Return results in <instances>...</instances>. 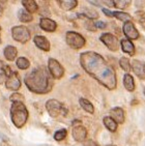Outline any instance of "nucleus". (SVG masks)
<instances>
[{"label": "nucleus", "mask_w": 145, "mask_h": 146, "mask_svg": "<svg viewBox=\"0 0 145 146\" xmlns=\"http://www.w3.org/2000/svg\"><path fill=\"white\" fill-rule=\"evenodd\" d=\"M80 63L83 70L103 86L109 90L116 88V73L102 55L93 51L84 52L80 55Z\"/></svg>", "instance_id": "nucleus-1"}, {"label": "nucleus", "mask_w": 145, "mask_h": 146, "mask_svg": "<svg viewBox=\"0 0 145 146\" xmlns=\"http://www.w3.org/2000/svg\"><path fill=\"white\" fill-rule=\"evenodd\" d=\"M26 86L31 92L37 94H45L50 92L53 88V78L44 66L33 68L25 76L24 79Z\"/></svg>", "instance_id": "nucleus-2"}, {"label": "nucleus", "mask_w": 145, "mask_h": 146, "mask_svg": "<svg viewBox=\"0 0 145 146\" xmlns=\"http://www.w3.org/2000/svg\"><path fill=\"white\" fill-rule=\"evenodd\" d=\"M28 110L23 103H13L11 107V118L15 127L21 129L28 119Z\"/></svg>", "instance_id": "nucleus-3"}, {"label": "nucleus", "mask_w": 145, "mask_h": 146, "mask_svg": "<svg viewBox=\"0 0 145 146\" xmlns=\"http://www.w3.org/2000/svg\"><path fill=\"white\" fill-rule=\"evenodd\" d=\"M46 109L51 117H58V116H65L67 114V108L58 102L57 100L51 98L46 103Z\"/></svg>", "instance_id": "nucleus-4"}, {"label": "nucleus", "mask_w": 145, "mask_h": 146, "mask_svg": "<svg viewBox=\"0 0 145 146\" xmlns=\"http://www.w3.org/2000/svg\"><path fill=\"white\" fill-rule=\"evenodd\" d=\"M65 40H67V44L70 46L71 48L72 49H81L85 45V38L82 36L81 34L78 33V32H75V31H67V35H65Z\"/></svg>", "instance_id": "nucleus-5"}, {"label": "nucleus", "mask_w": 145, "mask_h": 146, "mask_svg": "<svg viewBox=\"0 0 145 146\" xmlns=\"http://www.w3.org/2000/svg\"><path fill=\"white\" fill-rule=\"evenodd\" d=\"M13 38L21 44H26L30 39V32L25 26H15L11 28Z\"/></svg>", "instance_id": "nucleus-6"}, {"label": "nucleus", "mask_w": 145, "mask_h": 146, "mask_svg": "<svg viewBox=\"0 0 145 146\" xmlns=\"http://www.w3.org/2000/svg\"><path fill=\"white\" fill-rule=\"evenodd\" d=\"M48 70L53 79H60L64 75V68L56 59L50 58L48 61Z\"/></svg>", "instance_id": "nucleus-7"}, {"label": "nucleus", "mask_w": 145, "mask_h": 146, "mask_svg": "<svg viewBox=\"0 0 145 146\" xmlns=\"http://www.w3.org/2000/svg\"><path fill=\"white\" fill-rule=\"evenodd\" d=\"M100 42L112 52H116L119 49V42L117 37L112 33H103L100 37Z\"/></svg>", "instance_id": "nucleus-8"}, {"label": "nucleus", "mask_w": 145, "mask_h": 146, "mask_svg": "<svg viewBox=\"0 0 145 146\" xmlns=\"http://www.w3.org/2000/svg\"><path fill=\"white\" fill-rule=\"evenodd\" d=\"M5 86L7 89L14 90V91L20 89V87H21V80H20V77L17 72H11V74L6 79Z\"/></svg>", "instance_id": "nucleus-9"}, {"label": "nucleus", "mask_w": 145, "mask_h": 146, "mask_svg": "<svg viewBox=\"0 0 145 146\" xmlns=\"http://www.w3.org/2000/svg\"><path fill=\"white\" fill-rule=\"evenodd\" d=\"M123 33L128 37V39H137L139 37V31L137 30V28L135 27L134 23L132 21H128V22H126L123 24L122 27Z\"/></svg>", "instance_id": "nucleus-10"}, {"label": "nucleus", "mask_w": 145, "mask_h": 146, "mask_svg": "<svg viewBox=\"0 0 145 146\" xmlns=\"http://www.w3.org/2000/svg\"><path fill=\"white\" fill-rule=\"evenodd\" d=\"M72 138L77 142H85L87 138V129L82 124H77L72 127Z\"/></svg>", "instance_id": "nucleus-11"}, {"label": "nucleus", "mask_w": 145, "mask_h": 146, "mask_svg": "<svg viewBox=\"0 0 145 146\" xmlns=\"http://www.w3.org/2000/svg\"><path fill=\"white\" fill-rule=\"evenodd\" d=\"M39 27L47 32H53L57 28V24L55 21L49 19V18H42L39 21Z\"/></svg>", "instance_id": "nucleus-12"}, {"label": "nucleus", "mask_w": 145, "mask_h": 146, "mask_svg": "<svg viewBox=\"0 0 145 146\" xmlns=\"http://www.w3.org/2000/svg\"><path fill=\"white\" fill-rule=\"evenodd\" d=\"M132 70L136 76L140 79H145V63L140 60H134L132 62Z\"/></svg>", "instance_id": "nucleus-13"}, {"label": "nucleus", "mask_w": 145, "mask_h": 146, "mask_svg": "<svg viewBox=\"0 0 145 146\" xmlns=\"http://www.w3.org/2000/svg\"><path fill=\"white\" fill-rule=\"evenodd\" d=\"M33 40L36 47L39 48L41 50L46 51V52H48V51L50 50V42H49L45 36L36 35V36H34Z\"/></svg>", "instance_id": "nucleus-14"}, {"label": "nucleus", "mask_w": 145, "mask_h": 146, "mask_svg": "<svg viewBox=\"0 0 145 146\" xmlns=\"http://www.w3.org/2000/svg\"><path fill=\"white\" fill-rule=\"evenodd\" d=\"M110 114H111V117L114 119L117 123H123L124 122V111H123L122 108L120 107H115L110 111Z\"/></svg>", "instance_id": "nucleus-15"}, {"label": "nucleus", "mask_w": 145, "mask_h": 146, "mask_svg": "<svg viewBox=\"0 0 145 146\" xmlns=\"http://www.w3.org/2000/svg\"><path fill=\"white\" fill-rule=\"evenodd\" d=\"M120 45H121V49L124 53L128 54L130 56H133L135 55V46L134 44L128 38H124V39H121V42H120Z\"/></svg>", "instance_id": "nucleus-16"}, {"label": "nucleus", "mask_w": 145, "mask_h": 146, "mask_svg": "<svg viewBox=\"0 0 145 146\" xmlns=\"http://www.w3.org/2000/svg\"><path fill=\"white\" fill-rule=\"evenodd\" d=\"M3 53H4V57H5L6 60L13 61L17 57L18 50L17 48H15L14 46H6L4 51H3Z\"/></svg>", "instance_id": "nucleus-17"}, {"label": "nucleus", "mask_w": 145, "mask_h": 146, "mask_svg": "<svg viewBox=\"0 0 145 146\" xmlns=\"http://www.w3.org/2000/svg\"><path fill=\"white\" fill-rule=\"evenodd\" d=\"M57 2L63 11H72L78 5L77 0H59Z\"/></svg>", "instance_id": "nucleus-18"}, {"label": "nucleus", "mask_w": 145, "mask_h": 146, "mask_svg": "<svg viewBox=\"0 0 145 146\" xmlns=\"http://www.w3.org/2000/svg\"><path fill=\"white\" fill-rule=\"evenodd\" d=\"M11 72L13 70L9 65H6L5 63H3V61L0 60V83H2L4 80L6 81V79L11 74Z\"/></svg>", "instance_id": "nucleus-19"}, {"label": "nucleus", "mask_w": 145, "mask_h": 146, "mask_svg": "<svg viewBox=\"0 0 145 146\" xmlns=\"http://www.w3.org/2000/svg\"><path fill=\"white\" fill-rule=\"evenodd\" d=\"M22 4H23V6L25 7L26 11H27L28 13H30V14L35 13V11H37V9H39V5H37L36 1H34V0H23Z\"/></svg>", "instance_id": "nucleus-20"}, {"label": "nucleus", "mask_w": 145, "mask_h": 146, "mask_svg": "<svg viewBox=\"0 0 145 146\" xmlns=\"http://www.w3.org/2000/svg\"><path fill=\"white\" fill-rule=\"evenodd\" d=\"M104 125L107 127V129H109L110 132H115L117 129V122L111 117V116H106L103 119Z\"/></svg>", "instance_id": "nucleus-21"}, {"label": "nucleus", "mask_w": 145, "mask_h": 146, "mask_svg": "<svg viewBox=\"0 0 145 146\" xmlns=\"http://www.w3.org/2000/svg\"><path fill=\"white\" fill-rule=\"evenodd\" d=\"M123 86L128 91H134L135 89V82L134 78L130 75V74H126L123 77Z\"/></svg>", "instance_id": "nucleus-22"}, {"label": "nucleus", "mask_w": 145, "mask_h": 146, "mask_svg": "<svg viewBox=\"0 0 145 146\" xmlns=\"http://www.w3.org/2000/svg\"><path fill=\"white\" fill-rule=\"evenodd\" d=\"M79 104H80V106H81L82 109H83L84 111H86V112L90 113V114H92V113L94 112V107H93V105H92L88 100H86V98H81L80 100H79Z\"/></svg>", "instance_id": "nucleus-23"}, {"label": "nucleus", "mask_w": 145, "mask_h": 146, "mask_svg": "<svg viewBox=\"0 0 145 146\" xmlns=\"http://www.w3.org/2000/svg\"><path fill=\"white\" fill-rule=\"evenodd\" d=\"M18 18H19L20 21L23 23L31 22V21L33 20L32 15H31L30 13H28L26 9H20L19 13H18Z\"/></svg>", "instance_id": "nucleus-24"}, {"label": "nucleus", "mask_w": 145, "mask_h": 146, "mask_svg": "<svg viewBox=\"0 0 145 146\" xmlns=\"http://www.w3.org/2000/svg\"><path fill=\"white\" fill-rule=\"evenodd\" d=\"M113 17L116 18L117 20L119 21H122V22H128V21H131L132 17L130 16V14L128 13H124V11H113Z\"/></svg>", "instance_id": "nucleus-25"}, {"label": "nucleus", "mask_w": 145, "mask_h": 146, "mask_svg": "<svg viewBox=\"0 0 145 146\" xmlns=\"http://www.w3.org/2000/svg\"><path fill=\"white\" fill-rule=\"evenodd\" d=\"M119 64H120V66H121V68H122L124 72H126L128 74V72H131L132 64L130 63V59L128 58H126V57H121L119 60Z\"/></svg>", "instance_id": "nucleus-26"}, {"label": "nucleus", "mask_w": 145, "mask_h": 146, "mask_svg": "<svg viewBox=\"0 0 145 146\" xmlns=\"http://www.w3.org/2000/svg\"><path fill=\"white\" fill-rule=\"evenodd\" d=\"M16 63H17V66L20 70H27L29 68V65H30L29 60L27 58H25V57H20V58H18Z\"/></svg>", "instance_id": "nucleus-27"}, {"label": "nucleus", "mask_w": 145, "mask_h": 146, "mask_svg": "<svg viewBox=\"0 0 145 146\" xmlns=\"http://www.w3.org/2000/svg\"><path fill=\"white\" fill-rule=\"evenodd\" d=\"M130 0H114V6L118 9H126L131 5Z\"/></svg>", "instance_id": "nucleus-28"}, {"label": "nucleus", "mask_w": 145, "mask_h": 146, "mask_svg": "<svg viewBox=\"0 0 145 146\" xmlns=\"http://www.w3.org/2000/svg\"><path fill=\"white\" fill-rule=\"evenodd\" d=\"M135 17H136V20L138 22L141 24L143 28L145 29V11H136L135 14Z\"/></svg>", "instance_id": "nucleus-29"}, {"label": "nucleus", "mask_w": 145, "mask_h": 146, "mask_svg": "<svg viewBox=\"0 0 145 146\" xmlns=\"http://www.w3.org/2000/svg\"><path fill=\"white\" fill-rule=\"evenodd\" d=\"M67 131L65 129H58V131L54 134V139H55L56 141H61L67 137Z\"/></svg>", "instance_id": "nucleus-30"}, {"label": "nucleus", "mask_w": 145, "mask_h": 146, "mask_svg": "<svg viewBox=\"0 0 145 146\" xmlns=\"http://www.w3.org/2000/svg\"><path fill=\"white\" fill-rule=\"evenodd\" d=\"M9 100H11V102H13V103H23L25 98H24V96H23L21 93L15 92L9 96Z\"/></svg>", "instance_id": "nucleus-31"}, {"label": "nucleus", "mask_w": 145, "mask_h": 146, "mask_svg": "<svg viewBox=\"0 0 145 146\" xmlns=\"http://www.w3.org/2000/svg\"><path fill=\"white\" fill-rule=\"evenodd\" d=\"M95 27H98V28L100 29H105L107 27V24L105 22H102V21H96V22L94 23Z\"/></svg>", "instance_id": "nucleus-32"}, {"label": "nucleus", "mask_w": 145, "mask_h": 146, "mask_svg": "<svg viewBox=\"0 0 145 146\" xmlns=\"http://www.w3.org/2000/svg\"><path fill=\"white\" fill-rule=\"evenodd\" d=\"M83 146H100L96 142H94L93 140H87L84 142Z\"/></svg>", "instance_id": "nucleus-33"}, {"label": "nucleus", "mask_w": 145, "mask_h": 146, "mask_svg": "<svg viewBox=\"0 0 145 146\" xmlns=\"http://www.w3.org/2000/svg\"><path fill=\"white\" fill-rule=\"evenodd\" d=\"M85 25H86V28H87V29H89V30H91V31H94L95 29H96V28H94V27H95L94 23L91 22V21H89V22H87L86 24H85Z\"/></svg>", "instance_id": "nucleus-34"}, {"label": "nucleus", "mask_w": 145, "mask_h": 146, "mask_svg": "<svg viewBox=\"0 0 145 146\" xmlns=\"http://www.w3.org/2000/svg\"><path fill=\"white\" fill-rule=\"evenodd\" d=\"M104 2L108 6H114V1H112V0H106V1H104Z\"/></svg>", "instance_id": "nucleus-35"}, {"label": "nucleus", "mask_w": 145, "mask_h": 146, "mask_svg": "<svg viewBox=\"0 0 145 146\" xmlns=\"http://www.w3.org/2000/svg\"><path fill=\"white\" fill-rule=\"evenodd\" d=\"M2 11H3V9H2V6H1V4H0V16L2 15Z\"/></svg>", "instance_id": "nucleus-36"}, {"label": "nucleus", "mask_w": 145, "mask_h": 146, "mask_svg": "<svg viewBox=\"0 0 145 146\" xmlns=\"http://www.w3.org/2000/svg\"><path fill=\"white\" fill-rule=\"evenodd\" d=\"M107 146H116V145H113V144H110V145H107Z\"/></svg>", "instance_id": "nucleus-37"}, {"label": "nucleus", "mask_w": 145, "mask_h": 146, "mask_svg": "<svg viewBox=\"0 0 145 146\" xmlns=\"http://www.w3.org/2000/svg\"><path fill=\"white\" fill-rule=\"evenodd\" d=\"M143 93H144V96H145V88H144V90H143Z\"/></svg>", "instance_id": "nucleus-38"}, {"label": "nucleus", "mask_w": 145, "mask_h": 146, "mask_svg": "<svg viewBox=\"0 0 145 146\" xmlns=\"http://www.w3.org/2000/svg\"><path fill=\"white\" fill-rule=\"evenodd\" d=\"M0 44H1V39H0Z\"/></svg>", "instance_id": "nucleus-39"}, {"label": "nucleus", "mask_w": 145, "mask_h": 146, "mask_svg": "<svg viewBox=\"0 0 145 146\" xmlns=\"http://www.w3.org/2000/svg\"><path fill=\"white\" fill-rule=\"evenodd\" d=\"M0 29H1V28H0Z\"/></svg>", "instance_id": "nucleus-40"}]
</instances>
